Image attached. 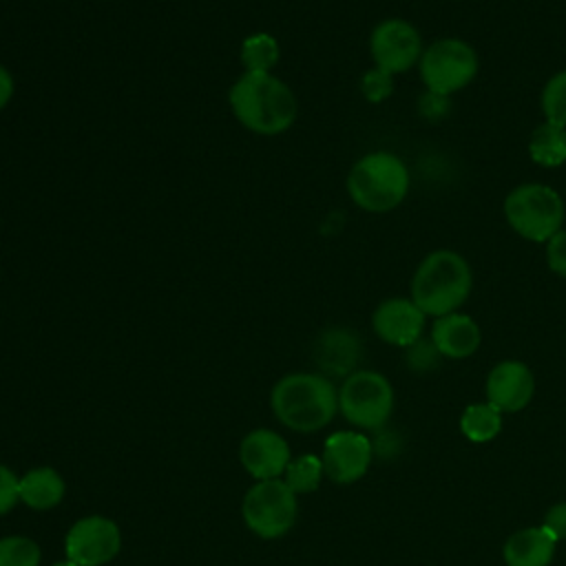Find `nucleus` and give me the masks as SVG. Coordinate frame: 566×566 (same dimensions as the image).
Returning a JSON list of instances; mask_svg holds the SVG:
<instances>
[{
    "mask_svg": "<svg viewBox=\"0 0 566 566\" xmlns=\"http://www.w3.org/2000/svg\"><path fill=\"white\" fill-rule=\"evenodd\" d=\"M298 513L296 493L281 480H256L243 495L245 526L263 539H276L292 531Z\"/></svg>",
    "mask_w": 566,
    "mask_h": 566,
    "instance_id": "nucleus-7",
    "label": "nucleus"
},
{
    "mask_svg": "<svg viewBox=\"0 0 566 566\" xmlns=\"http://www.w3.org/2000/svg\"><path fill=\"white\" fill-rule=\"evenodd\" d=\"M374 455L371 440L360 431H336L325 440L323 447V471L336 484L358 482Z\"/></svg>",
    "mask_w": 566,
    "mask_h": 566,
    "instance_id": "nucleus-11",
    "label": "nucleus"
},
{
    "mask_svg": "<svg viewBox=\"0 0 566 566\" xmlns=\"http://www.w3.org/2000/svg\"><path fill=\"white\" fill-rule=\"evenodd\" d=\"M338 411L358 429H382L394 411V387L380 371H352L338 389Z\"/></svg>",
    "mask_w": 566,
    "mask_h": 566,
    "instance_id": "nucleus-6",
    "label": "nucleus"
},
{
    "mask_svg": "<svg viewBox=\"0 0 566 566\" xmlns=\"http://www.w3.org/2000/svg\"><path fill=\"white\" fill-rule=\"evenodd\" d=\"M122 548V533L106 515H86L71 524L64 537L66 559L77 566H104Z\"/></svg>",
    "mask_w": 566,
    "mask_h": 566,
    "instance_id": "nucleus-9",
    "label": "nucleus"
},
{
    "mask_svg": "<svg viewBox=\"0 0 566 566\" xmlns=\"http://www.w3.org/2000/svg\"><path fill=\"white\" fill-rule=\"evenodd\" d=\"M42 551L35 539L24 535L0 537V566H40Z\"/></svg>",
    "mask_w": 566,
    "mask_h": 566,
    "instance_id": "nucleus-23",
    "label": "nucleus"
},
{
    "mask_svg": "<svg viewBox=\"0 0 566 566\" xmlns=\"http://www.w3.org/2000/svg\"><path fill=\"white\" fill-rule=\"evenodd\" d=\"M369 51L376 69L396 75L420 62L422 38L418 29L400 18L382 20L369 38Z\"/></svg>",
    "mask_w": 566,
    "mask_h": 566,
    "instance_id": "nucleus-10",
    "label": "nucleus"
},
{
    "mask_svg": "<svg viewBox=\"0 0 566 566\" xmlns=\"http://www.w3.org/2000/svg\"><path fill=\"white\" fill-rule=\"evenodd\" d=\"M325 478L323 471V460L312 453H303L298 458H292L285 473L283 482L298 495V493H312L321 486V480Z\"/></svg>",
    "mask_w": 566,
    "mask_h": 566,
    "instance_id": "nucleus-21",
    "label": "nucleus"
},
{
    "mask_svg": "<svg viewBox=\"0 0 566 566\" xmlns=\"http://www.w3.org/2000/svg\"><path fill=\"white\" fill-rule=\"evenodd\" d=\"M360 356L358 338L347 329H329L316 345V360L332 376H349Z\"/></svg>",
    "mask_w": 566,
    "mask_h": 566,
    "instance_id": "nucleus-17",
    "label": "nucleus"
},
{
    "mask_svg": "<svg viewBox=\"0 0 566 566\" xmlns=\"http://www.w3.org/2000/svg\"><path fill=\"white\" fill-rule=\"evenodd\" d=\"M347 192L358 208L369 212H387L407 197L409 170L394 153H369L352 166L347 175Z\"/></svg>",
    "mask_w": 566,
    "mask_h": 566,
    "instance_id": "nucleus-4",
    "label": "nucleus"
},
{
    "mask_svg": "<svg viewBox=\"0 0 566 566\" xmlns=\"http://www.w3.org/2000/svg\"><path fill=\"white\" fill-rule=\"evenodd\" d=\"M557 551V542L542 528H520L502 546L506 566H551Z\"/></svg>",
    "mask_w": 566,
    "mask_h": 566,
    "instance_id": "nucleus-16",
    "label": "nucleus"
},
{
    "mask_svg": "<svg viewBox=\"0 0 566 566\" xmlns=\"http://www.w3.org/2000/svg\"><path fill=\"white\" fill-rule=\"evenodd\" d=\"M290 460V444L272 429H252L239 442V462L254 480L283 478Z\"/></svg>",
    "mask_w": 566,
    "mask_h": 566,
    "instance_id": "nucleus-12",
    "label": "nucleus"
},
{
    "mask_svg": "<svg viewBox=\"0 0 566 566\" xmlns=\"http://www.w3.org/2000/svg\"><path fill=\"white\" fill-rule=\"evenodd\" d=\"M431 340L442 358H469L478 352L482 343V332L478 323L460 312L438 316L431 327Z\"/></svg>",
    "mask_w": 566,
    "mask_h": 566,
    "instance_id": "nucleus-15",
    "label": "nucleus"
},
{
    "mask_svg": "<svg viewBox=\"0 0 566 566\" xmlns=\"http://www.w3.org/2000/svg\"><path fill=\"white\" fill-rule=\"evenodd\" d=\"M13 95V77L11 73L0 64V108H4L9 104Z\"/></svg>",
    "mask_w": 566,
    "mask_h": 566,
    "instance_id": "nucleus-30",
    "label": "nucleus"
},
{
    "mask_svg": "<svg viewBox=\"0 0 566 566\" xmlns=\"http://www.w3.org/2000/svg\"><path fill=\"white\" fill-rule=\"evenodd\" d=\"M279 60V44L268 33H254L243 40L241 46V62L245 71L252 73H270V69Z\"/></svg>",
    "mask_w": 566,
    "mask_h": 566,
    "instance_id": "nucleus-22",
    "label": "nucleus"
},
{
    "mask_svg": "<svg viewBox=\"0 0 566 566\" xmlns=\"http://www.w3.org/2000/svg\"><path fill=\"white\" fill-rule=\"evenodd\" d=\"M555 542H564L566 539V502H557L553 506H548V511L542 517L539 524Z\"/></svg>",
    "mask_w": 566,
    "mask_h": 566,
    "instance_id": "nucleus-29",
    "label": "nucleus"
},
{
    "mask_svg": "<svg viewBox=\"0 0 566 566\" xmlns=\"http://www.w3.org/2000/svg\"><path fill=\"white\" fill-rule=\"evenodd\" d=\"M542 111L546 122L566 128V71L555 73L542 91Z\"/></svg>",
    "mask_w": 566,
    "mask_h": 566,
    "instance_id": "nucleus-24",
    "label": "nucleus"
},
{
    "mask_svg": "<svg viewBox=\"0 0 566 566\" xmlns=\"http://www.w3.org/2000/svg\"><path fill=\"white\" fill-rule=\"evenodd\" d=\"M394 91V84H391V75L380 71V69H374L369 73H365L363 77V93L369 102H380L385 97H389Z\"/></svg>",
    "mask_w": 566,
    "mask_h": 566,
    "instance_id": "nucleus-27",
    "label": "nucleus"
},
{
    "mask_svg": "<svg viewBox=\"0 0 566 566\" xmlns=\"http://www.w3.org/2000/svg\"><path fill=\"white\" fill-rule=\"evenodd\" d=\"M504 217L520 237L546 243L557 230H562L566 208L559 192L551 186L522 184L506 195Z\"/></svg>",
    "mask_w": 566,
    "mask_h": 566,
    "instance_id": "nucleus-5",
    "label": "nucleus"
},
{
    "mask_svg": "<svg viewBox=\"0 0 566 566\" xmlns=\"http://www.w3.org/2000/svg\"><path fill=\"white\" fill-rule=\"evenodd\" d=\"M274 418L292 431H321L338 411V391L323 374L296 371L283 376L270 391Z\"/></svg>",
    "mask_w": 566,
    "mask_h": 566,
    "instance_id": "nucleus-1",
    "label": "nucleus"
},
{
    "mask_svg": "<svg viewBox=\"0 0 566 566\" xmlns=\"http://www.w3.org/2000/svg\"><path fill=\"white\" fill-rule=\"evenodd\" d=\"M53 566H77L75 562H71V559H62V562H55Z\"/></svg>",
    "mask_w": 566,
    "mask_h": 566,
    "instance_id": "nucleus-31",
    "label": "nucleus"
},
{
    "mask_svg": "<svg viewBox=\"0 0 566 566\" xmlns=\"http://www.w3.org/2000/svg\"><path fill=\"white\" fill-rule=\"evenodd\" d=\"M484 394L502 413L522 411L533 400L535 376L522 360H502L489 371Z\"/></svg>",
    "mask_w": 566,
    "mask_h": 566,
    "instance_id": "nucleus-13",
    "label": "nucleus"
},
{
    "mask_svg": "<svg viewBox=\"0 0 566 566\" xmlns=\"http://www.w3.org/2000/svg\"><path fill=\"white\" fill-rule=\"evenodd\" d=\"M418 69L429 93L449 97L478 75L480 62L473 46L464 40L442 38L422 51Z\"/></svg>",
    "mask_w": 566,
    "mask_h": 566,
    "instance_id": "nucleus-8",
    "label": "nucleus"
},
{
    "mask_svg": "<svg viewBox=\"0 0 566 566\" xmlns=\"http://www.w3.org/2000/svg\"><path fill=\"white\" fill-rule=\"evenodd\" d=\"M460 431L471 442H489L502 431V411L491 402H471L460 416Z\"/></svg>",
    "mask_w": 566,
    "mask_h": 566,
    "instance_id": "nucleus-20",
    "label": "nucleus"
},
{
    "mask_svg": "<svg viewBox=\"0 0 566 566\" xmlns=\"http://www.w3.org/2000/svg\"><path fill=\"white\" fill-rule=\"evenodd\" d=\"M234 117L252 133L279 135L296 119V97L272 73L245 71L230 88Z\"/></svg>",
    "mask_w": 566,
    "mask_h": 566,
    "instance_id": "nucleus-2",
    "label": "nucleus"
},
{
    "mask_svg": "<svg viewBox=\"0 0 566 566\" xmlns=\"http://www.w3.org/2000/svg\"><path fill=\"white\" fill-rule=\"evenodd\" d=\"M546 263L553 274L566 279V230H557L546 241Z\"/></svg>",
    "mask_w": 566,
    "mask_h": 566,
    "instance_id": "nucleus-28",
    "label": "nucleus"
},
{
    "mask_svg": "<svg viewBox=\"0 0 566 566\" xmlns=\"http://www.w3.org/2000/svg\"><path fill=\"white\" fill-rule=\"evenodd\" d=\"M20 502V478L4 464H0V517L7 515Z\"/></svg>",
    "mask_w": 566,
    "mask_h": 566,
    "instance_id": "nucleus-26",
    "label": "nucleus"
},
{
    "mask_svg": "<svg viewBox=\"0 0 566 566\" xmlns=\"http://www.w3.org/2000/svg\"><path fill=\"white\" fill-rule=\"evenodd\" d=\"M64 478L53 467H35L20 475V502L33 511H49L64 500Z\"/></svg>",
    "mask_w": 566,
    "mask_h": 566,
    "instance_id": "nucleus-18",
    "label": "nucleus"
},
{
    "mask_svg": "<svg viewBox=\"0 0 566 566\" xmlns=\"http://www.w3.org/2000/svg\"><path fill=\"white\" fill-rule=\"evenodd\" d=\"M407 354H405V360L407 365L413 369V371H431L438 367V360L442 358L440 352L436 349L433 340L429 338H418L416 343H411L409 347H405Z\"/></svg>",
    "mask_w": 566,
    "mask_h": 566,
    "instance_id": "nucleus-25",
    "label": "nucleus"
},
{
    "mask_svg": "<svg viewBox=\"0 0 566 566\" xmlns=\"http://www.w3.org/2000/svg\"><path fill=\"white\" fill-rule=\"evenodd\" d=\"M528 155L535 164L555 168L566 161V128L553 122H542L528 139Z\"/></svg>",
    "mask_w": 566,
    "mask_h": 566,
    "instance_id": "nucleus-19",
    "label": "nucleus"
},
{
    "mask_svg": "<svg viewBox=\"0 0 566 566\" xmlns=\"http://www.w3.org/2000/svg\"><path fill=\"white\" fill-rule=\"evenodd\" d=\"M376 336L396 347H409L422 338L424 312L411 298H387L371 314Z\"/></svg>",
    "mask_w": 566,
    "mask_h": 566,
    "instance_id": "nucleus-14",
    "label": "nucleus"
},
{
    "mask_svg": "<svg viewBox=\"0 0 566 566\" xmlns=\"http://www.w3.org/2000/svg\"><path fill=\"white\" fill-rule=\"evenodd\" d=\"M473 274L467 259L453 250L429 252L413 272L411 301L424 316H444L458 312L469 298Z\"/></svg>",
    "mask_w": 566,
    "mask_h": 566,
    "instance_id": "nucleus-3",
    "label": "nucleus"
}]
</instances>
